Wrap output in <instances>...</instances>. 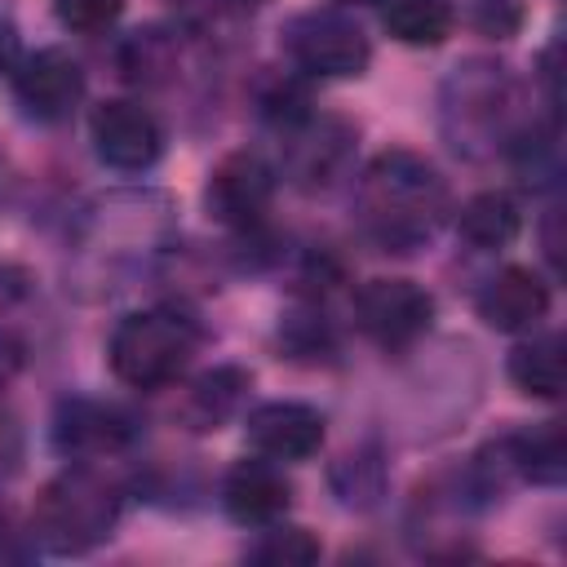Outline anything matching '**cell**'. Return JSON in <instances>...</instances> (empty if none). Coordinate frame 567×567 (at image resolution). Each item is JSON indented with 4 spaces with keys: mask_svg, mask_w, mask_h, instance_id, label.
<instances>
[{
    "mask_svg": "<svg viewBox=\"0 0 567 567\" xmlns=\"http://www.w3.org/2000/svg\"><path fill=\"white\" fill-rule=\"evenodd\" d=\"M354 226L381 252H421L452 221V186L425 155L408 146L377 151L354 177Z\"/></svg>",
    "mask_w": 567,
    "mask_h": 567,
    "instance_id": "6da1fadb",
    "label": "cell"
},
{
    "mask_svg": "<svg viewBox=\"0 0 567 567\" xmlns=\"http://www.w3.org/2000/svg\"><path fill=\"white\" fill-rule=\"evenodd\" d=\"M177 213L164 190H111L93 199L71 239V275L84 297L124 288L128 275L151 270L173 252Z\"/></svg>",
    "mask_w": 567,
    "mask_h": 567,
    "instance_id": "7a4b0ae2",
    "label": "cell"
},
{
    "mask_svg": "<svg viewBox=\"0 0 567 567\" xmlns=\"http://www.w3.org/2000/svg\"><path fill=\"white\" fill-rule=\"evenodd\" d=\"M527 120L523 84L496 58H461L439 84V133L461 159H501Z\"/></svg>",
    "mask_w": 567,
    "mask_h": 567,
    "instance_id": "3957f363",
    "label": "cell"
},
{
    "mask_svg": "<svg viewBox=\"0 0 567 567\" xmlns=\"http://www.w3.org/2000/svg\"><path fill=\"white\" fill-rule=\"evenodd\" d=\"M124 505H128V483L115 470H106V461H66L40 487L27 514L40 554L80 558L115 536Z\"/></svg>",
    "mask_w": 567,
    "mask_h": 567,
    "instance_id": "277c9868",
    "label": "cell"
},
{
    "mask_svg": "<svg viewBox=\"0 0 567 567\" xmlns=\"http://www.w3.org/2000/svg\"><path fill=\"white\" fill-rule=\"evenodd\" d=\"M204 341H208V332H204L195 310H186L177 301H159V306L128 310L111 328L106 363H111L120 385L155 394V390L177 385L190 372Z\"/></svg>",
    "mask_w": 567,
    "mask_h": 567,
    "instance_id": "5b68a950",
    "label": "cell"
},
{
    "mask_svg": "<svg viewBox=\"0 0 567 567\" xmlns=\"http://www.w3.org/2000/svg\"><path fill=\"white\" fill-rule=\"evenodd\" d=\"M279 49L306 80H359L372 66L363 22L341 4H310L279 27Z\"/></svg>",
    "mask_w": 567,
    "mask_h": 567,
    "instance_id": "8992f818",
    "label": "cell"
},
{
    "mask_svg": "<svg viewBox=\"0 0 567 567\" xmlns=\"http://www.w3.org/2000/svg\"><path fill=\"white\" fill-rule=\"evenodd\" d=\"M439 319V301L425 284L403 279V275H377L354 288L350 297V323L363 341H372L385 354L412 350L430 337Z\"/></svg>",
    "mask_w": 567,
    "mask_h": 567,
    "instance_id": "52a82bcc",
    "label": "cell"
},
{
    "mask_svg": "<svg viewBox=\"0 0 567 567\" xmlns=\"http://www.w3.org/2000/svg\"><path fill=\"white\" fill-rule=\"evenodd\" d=\"M359 128L341 115L315 111L297 128L279 133V173L301 195H328L354 177Z\"/></svg>",
    "mask_w": 567,
    "mask_h": 567,
    "instance_id": "ba28073f",
    "label": "cell"
},
{
    "mask_svg": "<svg viewBox=\"0 0 567 567\" xmlns=\"http://www.w3.org/2000/svg\"><path fill=\"white\" fill-rule=\"evenodd\" d=\"M275 190H279V168L261 155V151H230L208 168L204 182V213L230 230H257L270 226V208H275Z\"/></svg>",
    "mask_w": 567,
    "mask_h": 567,
    "instance_id": "9c48e42d",
    "label": "cell"
},
{
    "mask_svg": "<svg viewBox=\"0 0 567 567\" xmlns=\"http://www.w3.org/2000/svg\"><path fill=\"white\" fill-rule=\"evenodd\" d=\"M13 102L27 120L35 124H66L84 93H89V75L80 66V58L62 44H44V49H27L22 62L9 75Z\"/></svg>",
    "mask_w": 567,
    "mask_h": 567,
    "instance_id": "30bf717a",
    "label": "cell"
},
{
    "mask_svg": "<svg viewBox=\"0 0 567 567\" xmlns=\"http://www.w3.org/2000/svg\"><path fill=\"white\" fill-rule=\"evenodd\" d=\"M89 142L102 168L137 177L151 173L164 155V124L137 97H106L89 115Z\"/></svg>",
    "mask_w": 567,
    "mask_h": 567,
    "instance_id": "8fae6325",
    "label": "cell"
},
{
    "mask_svg": "<svg viewBox=\"0 0 567 567\" xmlns=\"http://www.w3.org/2000/svg\"><path fill=\"white\" fill-rule=\"evenodd\" d=\"M49 434L66 461H106V456H124L142 439V421L133 408L115 399L75 394L58 403Z\"/></svg>",
    "mask_w": 567,
    "mask_h": 567,
    "instance_id": "7c38bea8",
    "label": "cell"
},
{
    "mask_svg": "<svg viewBox=\"0 0 567 567\" xmlns=\"http://www.w3.org/2000/svg\"><path fill=\"white\" fill-rule=\"evenodd\" d=\"M549 306H554L549 279L536 266H518V261L492 270L474 292V315L492 332H505V337H523V332L545 328Z\"/></svg>",
    "mask_w": 567,
    "mask_h": 567,
    "instance_id": "4fadbf2b",
    "label": "cell"
},
{
    "mask_svg": "<svg viewBox=\"0 0 567 567\" xmlns=\"http://www.w3.org/2000/svg\"><path fill=\"white\" fill-rule=\"evenodd\" d=\"M244 434L257 456H270L279 465H301L319 456L328 439V416L301 399H266L257 408H244Z\"/></svg>",
    "mask_w": 567,
    "mask_h": 567,
    "instance_id": "5bb4252c",
    "label": "cell"
},
{
    "mask_svg": "<svg viewBox=\"0 0 567 567\" xmlns=\"http://www.w3.org/2000/svg\"><path fill=\"white\" fill-rule=\"evenodd\" d=\"M217 501H221V509H226L230 523L257 532V527H270V523L288 518V509H292V478L284 474L279 461L252 452V456L235 461L221 474Z\"/></svg>",
    "mask_w": 567,
    "mask_h": 567,
    "instance_id": "9a60e30c",
    "label": "cell"
},
{
    "mask_svg": "<svg viewBox=\"0 0 567 567\" xmlns=\"http://www.w3.org/2000/svg\"><path fill=\"white\" fill-rule=\"evenodd\" d=\"M248 390H252V372L239 368V363H213L204 372H195L186 385H182V399H177V416L182 425L190 430H221L230 425L235 416H244L248 408Z\"/></svg>",
    "mask_w": 567,
    "mask_h": 567,
    "instance_id": "2e32d148",
    "label": "cell"
},
{
    "mask_svg": "<svg viewBox=\"0 0 567 567\" xmlns=\"http://www.w3.org/2000/svg\"><path fill=\"white\" fill-rule=\"evenodd\" d=\"M456 239L470 252H501L523 235V204L509 190H474L461 208H452Z\"/></svg>",
    "mask_w": 567,
    "mask_h": 567,
    "instance_id": "e0dca14e",
    "label": "cell"
},
{
    "mask_svg": "<svg viewBox=\"0 0 567 567\" xmlns=\"http://www.w3.org/2000/svg\"><path fill=\"white\" fill-rule=\"evenodd\" d=\"M182 66V31L173 27H137L115 44V71L133 89H164Z\"/></svg>",
    "mask_w": 567,
    "mask_h": 567,
    "instance_id": "ac0fdd59",
    "label": "cell"
},
{
    "mask_svg": "<svg viewBox=\"0 0 567 567\" xmlns=\"http://www.w3.org/2000/svg\"><path fill=\"white\" fill-rule=\"evenodd\" d=\"M505 377L518 394L527 399H540V403H554L563 399V381H567V354H563V337L558 332H523L518 346L509 350L505 359Z\"/></svg>",
    "mask_w": 567,
    "mask_h": 567,
    "instance_id": "d6986e66",
    "label": "cell"
},
{
    "mask_svg": "<svg viewBox=\"0 0 567 567\" xmlns=\"http://www.w3.org/2000/svg\"><path fill=\"white\" fill-rule=\"evenodd\" d=\"M252 111H257V120L279 137V133H288V128H297L306 115H315L319 106H315V80H306L301 71H266V75H257V84H252Z\"/></svg>",
    "mask_w": 567,
    "mask_h": 567,
    "instance_id": "ffe728a7",
    "label": "cell"
},
{
    "mask_svg": "<svg viewBox=\"0 0 567 567\" xmlns=\"http://www.w3.org/2000/svg\"><path fill=\"white\" fill-rule=\"evenodd\" d=\"M509 447H514L518 483L563 487V478H567V434H563V421H540V425L509 430Z\"/></svg>",
    "mask_w": 567,
    "mask_h": 567,
    "instance_id": "44dd1931",
    "label": "cell"
},
{
    "mask_svg": "<svg viewBox=\"0 0 567 567\" xmlns=\"http://www.w3.org/2000/svg\"><path fill=\"white\" fill-rule=\"evenodd\" d=\"M381 27L408 49H439L456 27V0H377Z\"/></svg>",
    "mask_w": 567,
    "mask_h": 567,
    "instance_id": "7402d4cb",
    "label": "cell"
},
{
    "mask_svg": "<svg viewBox=\"0 0 567 567\" xmlns=\"http://www.w3.org/2000/svg\"><path fill=\"white\" fill-rule=\"evenodd\" d=\"M279 350L297 363H332L341 350L337 319L323 310V301H297L279 319Z\"/></svg>",
    "mask_w": 567,
    "mask_h": 567,
    "instance_id": "603a6c76",
    "label": "cell"
},
{
    "mask_svg": "<svg viewBox=\"0 0 567 567\" xmlns=\"http://www.w3.org/2000/svg\"><path fill=\"white\" fill-rule=\"evenodd\" d=\"M328 483H332V492H337V501H341L346 509H372V505H381V496H385V487H390L385 452H381L377 443L350 447L346 456L332 461Z\"/></svg>",
    "mask_w": 567,
    "mask_h": 567,
    "instance_id": "cb8c5ba5",
    "label": "cell"
},
{
    "mask_svg": "<svg viewBox=\"0 0 567 567\" xmlns=\"http://www.w3.org/2000/svg\"><path fill=\"white\" fill-rule=\"evenodd\" d=\"M248 563H266V567H310L323 558V545L315 540V532L297 527V523H270L257 527V540L244 549Z\"/></svg>",
    "mask_w": 567,
    "mask_h": 567,
    "instance_id": "d4e9b609",
    "label": "cell"
},
{
    "mask_svg": "<svg viewBox=\"0 0 567 567\" xmlns=\"http://www.w3.org/2000/svg\"><path fill=\"white\" fill-rule=\"evenodd\" d=\"M128 0H53V18L62 31H75V35H102L120 22Z\"/></svg>",
    "mask_w": 567,
    "mask_h": 567,
    "instance_id": "484cf974",
    "label": "cell"
},
{
    "mask_svg": "<svg viewBox=\"0 0 567 567\" xmlns=\"http://www.w3.org/2000/svg\"><path fill=\"white\" fill-rule=\"evenodd\" d=\"M44 558L31 532V514H22L18 505H9L0 496V563H35Z\"/></svg>",
    "mask_w": 567,
    "mask_h": 567,
    "instance_id": "4316f807",
    "label": "cell"
},
{
    "mask_svg": "<svg viewBox=\"0 0 567 567\" xmlns=\"http://www.w3.org/2000/svg\"><path fill=\"white\" fill-rule=\"evenodd\" d=\"M470 27L478 31V35H487V40H509V35H518V27H523V9H518V0H470Z\"/></svg>",
    "mask_w": 567,
    "mask_h": 567,
    "instance_id": "83f0119b",
    "label": "cell"
},
{
    "mask_svg": "<svg viewBox=\"0 0 567 567\" xmlns=\"http://www.w3.org/2000/svg\"><path fill=\"white\" fill-rule=\"evenodd\" d=\"M22 461H27V430H22L18 412L0 403V487L9 478H18Z\"/></svg>",
    "mask_w": 567,
    "mask_h": 567,
    "instance_id": "f1b7e54d",
    "label": "cell"
},
{
    "mask_svg": "<svg viewBox=\"0 0 567 567\" xmlns=\"http://www.w3.org/2000/svg\"><path fill=\"white\" fill-rule=\"evenodd\" d=\"M27 368V341L9 328H0V390L18 381V372Z\"/></svg>",
    "mask_w": 567,
    "mask_h": 567,
    "instance_id": "f546056e",
    "label": "cell"
},
{
    "mask_svg": "<svg viewBox=\"0 0 567 567\" xmlns=\"http://www.w3.org/2000/svg\"><path fill=\"white\" fill-rule=\"evenodd\" d=\"M22 35H18V27L9 22V18H0V80H9L13 75V66L22 62Z\"/></svg>",
    "mask_w": 567,
    "mask_h": 567,
    "instance_id": "4dcf8cb0",
    "label": "cell"
},
{
    "mask_svg": "<svg viewBox=\"0 0 567 567\" xmlns=\"http://www.w3.org/2000/svg\"><path fill=\"white\" fill-rule=\"evenodd\" d=\"M230 4H239V9H261L266 0H230Z\"/></svg>",
    "mask_w": 567,
    "mask_h": 567,
    "instance_id": "1f68e13d",
    "label": "cell"
},
{
    "mask_svg": "<svg viewBox=\"0 0 567 567\" xmlns=\"http://www.w3.org/2000/svg\"><path fill=\"white\" fill-rule=\"evenodd\" d=\"M332 4H341V9H346V4H368V0H332Z\"/></svg>",
    "mask_w": 567,
    "mask_h": 567,
    "instance_id": "d6a6232c",
    "label": "cell"
}]
</instances>
